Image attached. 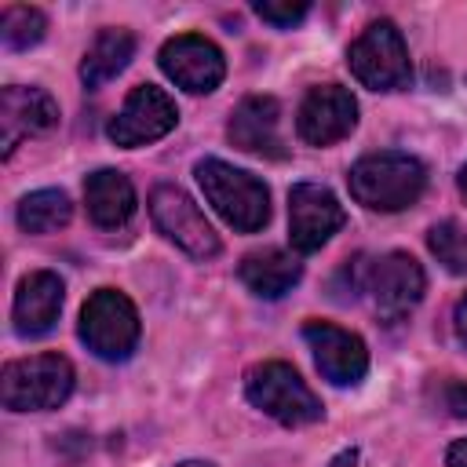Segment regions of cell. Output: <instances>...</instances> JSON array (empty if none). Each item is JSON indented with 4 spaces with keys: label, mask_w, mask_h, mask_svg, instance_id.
I'll return each instance as SVG.
<instances>
[{
    "label": "cell",
    "mask_w": 467,
    "mask_h": 467,
    "mask_svg": "<svg viewBox=\"0 0 467 467\" xmlns=\"http://www.w3.org/2000/svg\"><path fill=\"white\" fill-rule=\"evenodd\" d=\"M150 215L157 223V230L179 244L186 255L193 259H212L219 255V234L212 230V223L204 219V212L193 204V197L186 190H179L175 182H161L150 193Z\"/></svg>",
    "instance_id": "cell-8"
},
{
    "label": "cell",
    "mask_w": 467,
    "mask_h": 467,
    "mask_svg": "<svg viewBox=\"0 0 467 467\" xmlns=\"http://www.w3.org/2000/svg\"><path fill=\"white\" fill-rule=\"evenodd\" d=\"M303 339L314 350V365L317 372L336 383V387H354L365 379L368 372V350L361 343V336L332 325V321H306L303 325Z\"/></svg>",
    "instance_id": "cell-13"
},
{
    "label": "cell",
    "mask_w": 467,
    "mask_h": 467,
    "mask_svg": "<svg viewBox=\"0 0 467 467\" xmlns=\"http://www.w3.org/2000/svg\"><path fill=\"white\" fill-rule=\"evenodd\" d=\"M73 390V365L62 354H33L7 361L0 372V401L11 412L58 409Z\"/></svg>",
    "instance_id": "cell-3"
},
{
    "label": "cell",
    "mask_w": 467,
    "mask_h": 467,
    "mask_svg": "<svg viewBox=\"0 0 467 467\" xmlns=\"http://www.w3.org/2000/svg\"><path fill=\"white\" fill-rule=\"evenodd\" d=\"M347 186H350V197L372 212H401L420 201L427 186V168L412 153L383 150V153L361 157L350 168Z\"/></svg>",
    "instance_id": "cell-1"
},
{
    "label": "cell",
    "mask_w": 467,
    "mask_h": 467,
    "mask_svg": "<svg viewBox=\"0 0 467 467\" xmlns=\"http://www.w3.org/2000/svg\"><path fill=\"white\" fill-rule=\"evenodd\" d=\"M354 463H358V452H354V449H347V452H339L328 467H354Z\"/></svg>",
    "instance_id": "cell-27"
},
{
    "label": "cell",
    "mask_w": 467,
    "mask_h": 467,
    "mask_svg": "<svg viewBox=\"0 0 467 467\" xmlns=\"http://www.w3.org/2000/svg\"><path fill=\"white\" fill-rule=\"evenodd\" d=\"M179 467H212L208 460H186V463H179Z\"/></svg>",
    "instance_id": "cell-29"
},
{
    "label": "cell",
    "mask_w": 467,
    "mask_h": 467,
    "mask_svg": "<svg viewBox=\"0 0 467 467\" xmlns=\"http://www.w3.org/2000/svg\"><path fill=\"white\" fill-rule=\"evenodd\" d=\"M237 274L248 285V292H255L263 299H277L303 277V266L296 255H288L281 248H263V252H248L241 259Z\"/></svg>",
    "instance_id": "cell-18"
},
{
    "label": "cell",
    "mask_w": 467,
    "mask_h": 467,
    "mask_svg": "<svg viewBox=\"0 0 467 467\" xmlns=\"http://www.w3.org/2000/svg\"><path fill=\"white\" fill-rule=\"evenodd\" d=\"M84 201H88V215L95 226L117 230L135 215V186L124 171L117 168H99L88 175L84 182Z\"/></svg>",
    "instance_id": "cell-17"
},
{
    "label": "cell",
    "mask_w": 467,
    "mask_h": 467,
    "mask_svg": "<svg viewBox=\"0 0 467 467\" xmlns=\"http://www.w3.org/2000/svg\"><path fill=\"white\" fill-rule=\"evenodd\" d=\"M226 135L237 150L255 153V157H285V139H281V102L274 95H248L241 106L230 113Z\"/></svg>",
    "instance_id": "cell-14"
},
{
    "label": "cell",
    "mask_w": 467,
    "mask_h": 467,
    "mask_svg": "<svg viewBox=\"0 0 467 467\" xmlns=\"http://www.w3.org/2000/svg\"><path fill=\"white\" fill-rule=\"evenodd\" d=\"M358 128V99L339 84H317L303 95L296 131L310 146H332Z\"/></svg>",
    "instance_id": "cell-12"
},
{
    "label": "cell",
    "mask_w": 467,
    "mask_h": 467,
    "mask_svg": "<svg viewBox=\"0 0 467 467\" xmlns=\"http://www.w3.org/2000/svg\"><path fill=\"white\" fill-rule=\"evenodd\" d=\"M244 398L285 427H306L321 420L317 394L299 379L288 361H259L244 372Z\"/></svg>",
    "instance_id": "cell-4"
},
{
    "label": "cell",
    "mask_w": 467,
    "mask_h": 467,
    "mask_svg": "<svg viewBox=\"0 0 467 467\" xmlns=\"http://www.w3.org/2000/svg\"><path fill=\"white\" fill-rule=\"evenodd\" d=\"M452 328H456V336H460V343L467 347V296L456 303V314H452Z\"/></svg>",
    "instance_id": "cell-25"
},
{
    "label": "cell",
    "mask_w": 467,
    "mask_h": 467,
    "mask_svg": "<svg viewBox=\"0 0 467 467\" xmlns=\"http://www.w3.org/2000/svg\"><path fill=\"white\" fill-rule=\"evenodd\" d=\"M306 11H310V4H303V0H285V4H270V0H259L255 4V15L263 18V22H270V26H277V29H288V26H296L299 18H306Z\"/></svg>",
    "instance_id": "cell-23"
},
{
    "label": "cell",
    "mask_w": 467,
    "mask_h": 467,
    "mask_svg": "<svg viewBox=\"0 0 467 467\" xmlns=\"http://www.w3.org/2000/svg\"><path fill=\"white\" fill-rule=\"evenodd\" d=\"M347 66L372 91H401L412 80L405 36L390 18L368 22L358 33V40L347 47Z\"/></svg>",
    "instance_id": "cell-5"
},
{
    "label": "cell",
    "mask_w": 467,
    "mask_h": 467,
    "mask_svg": "<svg viewBox=\"0 0 467 467\" xmlns=\"http://www.w3.org/2000/svg\"><path fill=\"white\" fill-rule=\"evenodd\" d=\"M179 120V109L171 102V95L157 84H139L131 88V95L124 99L120 113L109 120L106 135L117 142V146H146V142H157L164 139Z\"/></svg>",
    "instance_id": "cell-9"
},
{
    "label": "cell",
    "mask_w": 467,
    "mask_h": 467,
    "mask_svg": "<svg viewBox=\"0 0 467 467\" xmlns=\"http://www.w3.org/2000/svg\"><path fill=\"white\" fill-rule=\"evenodd\" d=\"M208 204L241 234H255L270 219V190L252 175L219 157H204L193 168Z\"/></svg>",
    "instance_id": "cell-2"
},
{
    "label": "cell",
    "mask_w": 467,
    "mask_h": 467,
    "mask_svg": "<svg viewBox=\"0 0 467 467\" xmlns=\"http://www.w3.org/2000/svg\"><path fill=\"white\" fill-rule=\"evenodd\" d=\"M161 69L182 91L208 95V91H215L223 84L226 58H223V51L208 36H201V33H179V36L164 40V47H161Z\"/></svg>",
    "instance_id": "cell-11"
},
{
    "label": "cell",
    "mask_w": 467,
    "mask_h": 467,
    "mask_svg": "<svg viewBox=\"0 0 467 467\" xmlns=\"http://www.w3.org/2000/svg\"><path fill=\"white\" fill-rule=\"evenodd\" d=\"M62 277L51 270H33L18 281L15 288V306H11V321L18 336H44L55 328L58 310H62Z\"/></svg>",
    "instance_id": "cell-16"
},
{
    "label": "cell",
    "mask_w": 467,
    "mask_h": 467,
    "mask_svg": "<svg viewBox=\"0 0 467 467\" xmlns=\"http://www.w3.org/2000/svg\"><path fill=\"white\" fill-rule=\"evenodd\" d=\"M445 463H449V467H467V438H460V441H452V445H449Z\"/></svg>",
    "instance_id": "cell-26"
},
{
    "label": "cell",
    "mask_w": 467,
    "mask_h": 467,
    "mask_svg": "<svg viewBox=\"0 0 467 467\" xmlns=\"http://www.w3.org/2000/svg\"><path fill=\"white\" fill-rule=\"evenodd\" d=\"M347 223L343 204L321 182H296L288 190V237L296 252H317Z\"/></svg>",
    "instance_id": "cell-10"
},
{
    "label": "cell",
    "mask_w": 467,
    "mask_h": 467,
    "mask_svg": "<svg viewBox=\"0 0 467 467\" xmlns=\"http://www.w3.org/2000/svg\"><path fill=\"white\" fill-rule=\"evenodd\" d=\"M131 55H135V36L128 29H102L80 58L84 88H102L109 77H117L131 62Z\"/></svg>",
    "instance_id": "cell-19"
},
{
    "label": "cell",
    "mask_w": 467,
    "mask_h": 467,
    "mask_svg": "<svg viewBox=\"0 0 467 467\" xmlns=\"http://www.w3.org/2000/svg\"><path fill=\"white\" fill-rule=\"evenodd\" d=\"M58 124V102L44 88H22L7 84L0 91V131H4V157L15 153V146L26 135H44Z\"/></svg>",
    "instance_id": "cell-15"
},
{
    "label": "cell",
    "mask_w": 467,
    "mask_h": 467,
    "mask_svg": "<svg viewBox=\"0 0 467 467\" xmlns=\"http://www.w3.org/2000/svg\"><path fill=\"white\" fill-rule=\"evenodd\" d=\"M456 186H460V197L467 201V164L460 168V179H456Z\"/></svg>",
    "instance_id": "cell-28"
},
{
    "label": "cell",
    "mask_w": 467,
    "mask_h": 467,
    "mask_svg": "<svg viewBox=\"0 0 467 467\" xmlns=\"http://www.w3.org/2000/svg\"><path fill=\"white\" fill-rule=\"evenodd\" d=\"M438 405L452 420H467V379H441L438 387Z\"/></svg>",
    "instance_id": "cell-24"
},
{
    "label": "cell",
    "mask_w": 467,
    "mask_h": 467,
    "mask_svg": "<svg viewBox=\"0 0 467 467\" xmlns=\"http://www.w3.org/2000/svg\"><path fill=\"white\" fill-rule=\"evenodd\" d=\"M427 244H431V252L438 255V263L449 274H463L467 277V226L463 223H456V219L434 223L431 234H427Z\"/></svg>",
    "instance_id": "cell-22"
},
{
    "label": "cell",
    "mask_w": 467,
    "mask_h": 467,
    "mask_svg": "<svg viewBox=\"0 0 467 467\" xmlns=\"http://www.w3.org/2000/svg\"><path fill=\"white\" fill-rule=\"evenodd\" d=\"M47 33V18L40 7H26V4H7L0 11V36L11 51H26L33 44H40Z\"/></svg>",
    "instance_id": "cell-21"
},
{
    "label": "cell",
    "mask_w": 467,
    "mask_h": 467,
    "mask_svg": "<svg viewBox=\"0 0 467 467\" xmlns=\"http://www.w3.org/2000/svg\"><path fill=\"white\" fill-rule=\"evenodd\" d=\"M80 339L106 361H124L139 343V310L117 288H99L80 310Z\"/></svg>",
    "instance_id": "cell-6"
},
{
    "label": "cell",
    "mask_w": 467,
    "mask_h": 467,
    "mask_svg": "<svg viewBox=\"0 0 467 467\" xmlns=\"http://www.w3.org/2000/svg\"><path fill=\"white\" fill-rule=\"evenodd\" d=\"M427 277L409 252H387L361 266V292H368L372 310L383 321H401L423 299Z\"/></svg>",
    "instance_id": "cell-7"
},
{
    "label": "cell",
    "mask_w": 467,
    "mask_h": 467,
    "mask_svg": "<svg viewBox=\"0 0 467 467\" xmlns=\"http://www.w3.org/2000/svg\"><path fill=\"white\" fill-rule=\"evenodd\" d=\"M73 215V204L62 190H36V193H26L22 204H18V226L26 234H51V230H62Z\"/></svg>",
    "instance_id": "cell-20"
}]
</instances>
